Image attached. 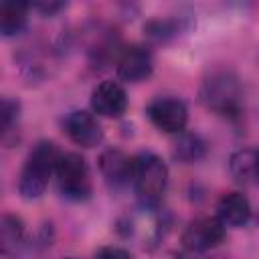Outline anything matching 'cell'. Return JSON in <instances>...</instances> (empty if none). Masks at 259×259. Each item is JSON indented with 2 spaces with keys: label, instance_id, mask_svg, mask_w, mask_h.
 <instances>
[{
  "label": "cell",
  "instance_id": "3957f363",
  "mask_svg": "<svg viewBox=\"0 0 259 259\" xmlns=\"http://www.w3.org/2000/svg\"><path fill=\"white\" fill-rule=\"evenodd\" d=\"M132 186L138 194L140 204L158 206L164 192H166V186H168V166H166V162L150 150L140 152L138 156H134Z\"/></svg>",
  "mask_w": 259,
  "mask_h": 259
},
{
  "label": "cell",
  "instance_id": "8fae6325",
  "mask_svg": "<svg viewBox=\"0 0 259 259\" xmlns=\"http://www.w3.org/2000/svg\"><path fill=\"white\" fill-rule=\"evenodd\" d=\"M99 172L111 190H121L132 184L134 178V158L117 148H109L99 156Z\"/></svg>",
  "mask_w": 259,
  "mask_h": 259
},
{
  "label": "cell",
  "instance_id": "30bf717a",
  "mask_svg": "<svg viewBox=\"0 0 259 259\" xmlns=\"http://www.w3.org/2000/svg\"><path fill=\"white\" fill-rule=\"evenodd\" d=\"M91 109L101 117H121L127 109V93L121 83L105 79L91 91Z\"/></svg>",
  "mask_w": 259,
  "mask_h": 259
},
{
  "label": "cell",
  "instance_id": "9a60e30c",
  "mask_svg": "<svg viewBox=\"0 0 259 259\" xmlns=\"http://www.w3.org/2000/svg\"><path fill=\"white\" fill-rule=\"evenodd\" d=\"M229 172L241 184H259V148H239L229 158Z\"/></svg>",
  "mask_w": 259,
  "mask_h": 259
},
{
  "label": "cell",
  "instance_id": "6da1fadb",
  "mask_svg": "<svg viewBox=\"0 0 259 259\" xmlns=\"http://www.w3.org/2000/svg\"><path fill=\"white\" fill-rule=\"evenodd\" d=\"M198 97L208 111L221 117L237 119L243 111V85L229 69L210 71L200 85Z\"/></svg>",
  "mask_w": 259,
  "mask_h": 259
},
{
  "label": "cell",
  "instance_id": "5bb4252c",
  "mask_svg": "<svg viewBox=\"0 0 259 259\" xmlns=\"http://www.w3.org/2000/svg\"><path fill=\"white\" fill-rule=\"evenodd\" d=\"M188 26H190V20L182 14H178V16H156V18L146 20L144 34L152 42L166 45V42H172L174 38H178Z\"/></svg>",
  "mask_w": 259,
  "mask_h": 259
},
{
  "label": "cell",
  "instance_id": "277c9868",
  "mask_svg": "<svg viewBox=\"0 0 259 259\" xmlns=\"http://www.w3.org/2000/svg\"><path fill=\"white\" fill-rule=\"evenodd\" d=\"M168 225L170 219L164 210H160L158 206L140 204L134 212L125 214L119 221V231L123 233V237L138 241V245L152 249L164 239Z\"/></svg>",
  "mask_w": 259,
  "mask_h": 259
},
{
  "label": "cell",
  "instance_id": "9c48e42d",
  "mask_svg": "<svg viewBox=\"0 0 259 259\" xmlns=\"http://www.w3.org/2000/svg\"><path fill=\"white\" fill-rule=\"evenodd\" d=\"M63 130L69 140L81 148H95L103 142V127L97 117L85 109H73L63 119Z\"/></svg>",
  "mask_w": 259,
  "mask_h": 259
},
{
  "label": "cell",
  "instance_id": "2e32d148",
  "mask_svg": "<svg viewBox=\"0 0 259 259\" xmlns=\"http://www.w3.org/2000/svg\"><path fill=\"white\" fill-rule=\"evenodd\" d=\"M28 2H16V0H4L0 4V32L2 36H16L26 28L28 22Z\"/></svg>",
  "mask_w": 259,
  "mask_h": 259
},
{
  "label": "cell",
  "instance_id": "ba28073f",
  "mask_svg": "<svg viewBox=\"0 0 259 259\" xmlns=\"http://www.w3.org/2000/svg\"><path fill=\"white\" fill-rule=\"evenodd\" d=\"M115 71L117 77L125 83L146 81L154 71V55L144 45H130L119 53Z\"/></svg>",
  "mask_w": 259,
  "mask_h": 259
},
{
  "label": "cell",
  "instance_id": "ffe728a7",
  "mask_svg": "<svg viewBox=\"0 0 259 259\" xmlns=\"http://www.w3.org/2000/svg\"><path fill=\"white\" fill-rule=\"evenodd\" d=\"M30 8L38 10L45 16H53V14L61 12L63 8H67V4L65 2H34V4H30Z\"/></svg>",
  "mask_w": 259,
  "mask_h": 259
},
{
  "label": "cell",
  "instance_id": "4fadbf2b",
  "mask_svg": "<svg viewBox=\"0 0 259 259\" xmlns=\"http://www.w3.org/2000/svg\"><path fill=\"white\" fill-rule=\"evenodd\" d=\"M26 239V229L20 217L4 212L0 221V253L4 259H14L20 255Z\"/></svg>",
  "mask_w": 259,
  "mask_h": 259
},
{
  "label": "cell",
  "instance_id": "d6986e66",
  "mask_svg": "<svg viewBox=\"0 0 259 259\" xmlns=\"http://www.w3.org/2000/svg\"><path fill=\"white\" fill-rule=\"evenodd\" d=\"M93 259H132V253L117 245H105L95 251Z\"/></svg>",
  "mask_w": 259,
  "mask_h": 259
},
{
  "label": "cell",
  "instance_id": "44dd1931",
  "mask_svg": "<svg viewBox=\"0 0 259 259\" xmlns=\"http://www.w3.org/2000/svg\"><path fill=\"white\" fill-rule=\"evenodd\" d=\"M67 259H75V257H67Z\"/></svg>",
  "mask_w": 259,
  "mask_h": 259
},
{
  "label": "cell",
  "instance_id": "52a82bcc",
  "mask_svg": "<svg viewBox=\"0 0 259 259\" xmlns=\"http://www.w3.org/2000/svg\"><path fill=\"white\" fill-rule=\"evenodd\" d=\"M146 115L164 134H182L188 123V107L180 97L162 95L148 103Z\"/></svg>",
  "mask_w": 259,
  "mask_h": 259
},
{
  "label": "cell",
  "instance_id": "e0dca14e",
  "mask_svg": "<svg viewBox=\"0 0 259 259\" xmlns=\"http://www.w3.org/2000/svg\"><path fill=\"white\" fill-rule=\"evenodd\" d=\"M172 156L182 164H194L206 156V142L196 132H182L174 140Z\"/></svg>",
  "mask_w": 259,
  "mask_h": 259
},
{
  "label": "cell",
  "instance_id": "ac0fdd59",
  "mask_svg": "<svg viewBox=\"0 0 259 259\" xmlns=\"http://www.w3.org/2000/svg\"><path fill=\"white\" fill-rule=\"evenodd\" d=\"M20 117V103L8 95L2 97V105H0V127H2V136L6 138L14 125L18 123Z\"/></svg>",
  "mask_w": 259,
  "mask_h": 259
},
{
  "label": "cell",
  "instance_id": "8992f818",
  "mask_svg": "<svg viewBox=\"0 0 259 259\" xmlns=\"http://www.w3.org/2000/svg\"><path fill=\"white\" fill-rule=\"evenodd\" d=\"M227 235V227L219 217H198L190 221L182 231V247L188 253H206L217 249Z\"/></svg>",
  "mask_w": 259,
  "mask_h": 259
},
{
  "label": "cell",
  "instance_id": "5b68a950",
  "mask_svg": "<svg viewBox=\"0 0 259 259\" xmlns=\"http://www.w3.org/2000/svg\"><path fill=\"white\" fill-rule=\"evenodd\" d=\"M55 178L59 192L73 202H83L91 196L93 184H91V172L85 162V158L77 152H67L59 156Z\"/></svg>",
  "mask_w": 259,
  "mask_h": 259
},
{
  "label": "cell",
  "instance_id": "7a4b0ae2",
  "mask_svg": "<svg viewBox=\"0 0 259 259\" xmlns=\"http://www.w3.org/2000/svg\"><path fill=\"white\" fill-rule=\"evenodd\" d=\"M59 148L49 142V140H40L34 144V148L28 152L20 176H18V194L24 200H34L38 196H42V192L49 186L51 176L55 174L57 162H59Z\"/></svg>",
  "mask_w": 259,
  "mask_h": 259
},
{
  "label": "cell",
  "instance_id": "7c38bea8",
  "mask_svg": "<svg viewBox=\"0 0 259 259\" xmlns=\"http://www.w3.org/2000/svg\"><path fill=\"white\" fill-rule=\"evenodd\" d=\"M217 217L225 227H245L251 219V202L239 190L227 192L217 202Z\"/></svg>",
  "mask_w": 259,
  "mask_h": 259
}]
</instances>
